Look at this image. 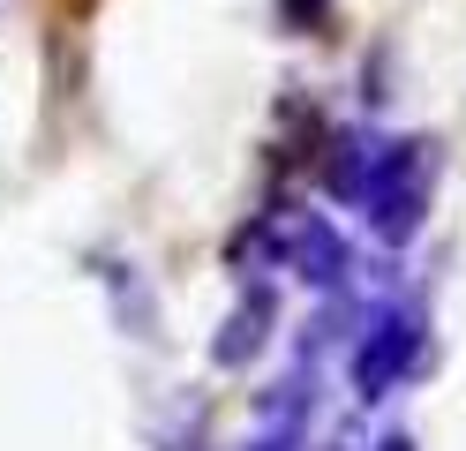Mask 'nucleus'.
<instances>
[{
	"label": "nucleus",
	"mask_w": 466,
	"mask_h": 451,
	"mask_svg": "<svg viewBox=\"0 0 466 451\" xmlns=\"http://www.w3.org/2000/svg\"><path fill=\"white\" fill-rule=\"evenodd\" d=\"M429 180H436V143L421 136H369V159H361V180H354V210L369 219L376 241H406L421 233L429 219Z\"/></svg>",
	"instance_id": "f257e3e1"
},
{
	"label": "nucleus",
	"mask_w": 466,
	"mask_h": 451,
	"mask_svg": "<svg viewBox=\"0 0 466 451\" xmlns=\"http://www.w3.org/2000/svg\"><path fill=\"white\" fill-rule=\"evenodd\" d=\"M256 451H294V444H279V436H271V444H256Z\"/></svg>",
	"instance_id": "0eeeda50"
},
{
	"label": "nucleus",
	"mask_w": 466,
	"mask_h": 451,
	"mask_svg": "<svg viewBox=\"0 0 466 451\" xmlns=\"http://www.w3.org/2000/svg\"><path fill=\"white\" fill-rule=\"evenodd\" d=\"M376 451H414V444H406V436H384V444H376Z\"/></svg>",
	"instance_id": "423d86ee"
},
{
	"label": "nucleus",
	"mask_w": 466,
	"mask_h": 451,
	"mask_svg": "<svg viewBox=\"0 0 466 451\" xmlns=\"http://www.w3.org/2000/svg\"><path fill=\"white\" fill-rule=\"evenodd\" d=\"M264 339H271V286H248L241 293V309L226 316V331H218V369H241L248 354H264Z\"/></svg>",
	"instance_id": "20e7f679"
},
{
	"label": "nucleus",
	"mask_w": 466,
	"mask_h": 451,
	"mask_svg": "<svg viewBox=\"0 0 466 451\" xmlns=\"http://www.w3.org/2000/svg\"><path fill=\"white\" fill-rule=\"evenodd\" d=\"M324 15H331V0H279V23L286 30H316Z\"/></svg>",
	"instance_id": "39448f33"
},
{
	"label": "nucleus",
	"mask_w": 466,
	"mask_h": 451,
	"mask_svg": "<svg viewBox=\"0 0 466 451\" xmlns=\"http://www.w3.org/2000/svg\"><path fill=\"white\" fill-rule=\"evenodd\" d=\"M421 361V316L414 309H369V331L354 339V361H346V376H354V399H384V391Z\"/></svg>",
	"instance_id": "f03ea898"
},
{
	"label": "nucleus",
	"mask_w": 466,
	"mask_h": 451,
	"mask_svg": "<svg viewBox=\"0 0 466 451\" xmlns=\"http://www.w3.org/2000/svg\"><path fill=\"white\" fill-rule=\"evenodd\" d=\"M279 263L294 271L301 286H316V293H339L346 271H354V256H346V241H339V226L324 219V210H294V219H279Z\"/></svg>",
	"instance_id": "7ed1b4c3"
}]
</instances>
